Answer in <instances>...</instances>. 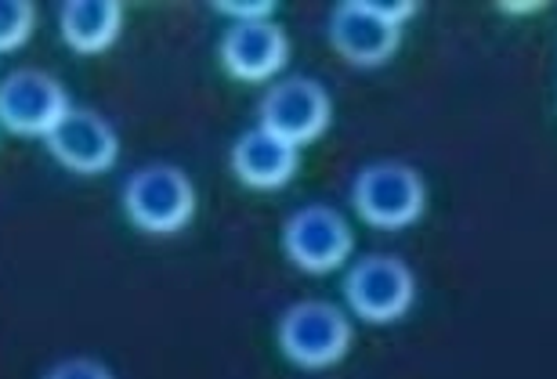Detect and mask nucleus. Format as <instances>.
I'll list each match as a JSON object with an SVG mask.
<instances>
[{
	"label": "nucleus",
	"mask_w": 557,
	"mask_h": 379,
	"mask_svg": "<svg viewBox=\"0 0 557 379\" xmlns=\"http://www.w3.org/2000/svg\"><path fill=\"white\" fill-rule=\"evenodd\" d=\"M351 206L370 228L398 231L417 225L428 206V188L423 177L406 163H370L355 174L351 185Z\"/></svg>",
	"instance_id": "1"
},
{
	"label": "nucleus",
	"mask_w": 557,
	"mask_h": 379,
	"mask_svg": "<svg viewBox=\"0 0 557 379\" xmlns=\"http://www.w3.org/2000/svg\"><path fill=\"white\" fill-rule=\"evenodd\" d=\"M124 214L138 231L174 236L196 214V188L185 170L171 163H149L127 177Z\"/></svg>",
	"instance_id": "2"
},
{
	"label": "nucleus",
	"mask_w": 557,
	"mask_h": 379,
	"mask_svg": "<svg viewBox=\"0 0 557 379\" xmlns=\"http://www.w3.org/2000/svg\"><path fill=\"white\" fill-rule=\"evenodd\" d=\"M278 348L300 369H326L351 351V321L326 300H305L278 321Z\"/></svg>",
	"instance_id": "3"
},
{
	"label": "nucleus",
	"mask_w": 557,
	"mask_h": 379,
	"mask_svg": "<svg viewBox=\"0 0 557 379\" xmlns=\"http://www.w3.org/2000/svg\"><path fill=\"white\" fill-rule=\"evenodd\" d=\"M70 109V94L51 73L15 70L0 80V127L18 138H48Z\"/></svg>",
	"instance_id": "4"
},
{
	"label": "nucleus",
	"mask_w": 557,
	"mask_h": 379,
	"mask_svg": "<svg viewBox=\"0 0 557 379\" xmlns=\"http://www.w3.org/2000/svg\"><path fill=\"white\" fill-rule=\"evenodd\" d=\"M344 296L351 311L366 321H395L413 307L417 278L406 261L387 253L362 256L344 278Z\"/></svg>",
	"instance_id": "5"
},
{
	"label": "nucleus",
	"mask_w": 557,
	"mask_h": 379,
	"mask_svg": "<svg viewBox=\"0 0 557 379\" xmlns=\"http://www.w3.org/2000/svg\"><path fill=\"white\" fill-rule=\"evenodd\" d=\"M330 116L333 105L326 87L308 80V76L278 80L261 98V127L275 134V138H283L286 144H294V149L315 141L330 127Z\"/></svg>",
	"instance_id": "6"
},
{
	"label": "nucleus",
	"mask_w": 557,
	"mask_h": 379,
	"mask_svg": "<svg viewBox=\"0 0 557 379\" xmlns=\"http://www.w3.org/2000/svg\"><path fill=\"white\" fill-rule=\"evenodd\" d=\"M283 250L300 271L326 275L348 261L355 250L351 225L330 206H305L283 225Z\"/></svg>",
	"instance_id": "7"
},
{
	"label": "nucleus",
	"mask_w": 557,
	"mask_h": 379,
	"mask_svg": "<svg viewBox=\"0 0 557 379\" xmlns=\"http://www.w3.org/2000/svg\"><path fill=\"white\" fill-rule=\"evenodd\" d=\"M44 141H48V152L62 170L84 177L113 170L120 155V138L113 124L106 116H98L95 109H70L62 124Z\"/></svg>",
	"instance_id": "8"
},
{
	"label": "nucleus",
	"mask_w": 557,
	"mask_h": 379,
	"mask_svg": "<svg viewBox=\"0 0 557 379\" xmlns=\"http://www.w3.org/2000/svg\"><path fill=\"white\" fill-rule=\"evenodd\" d=\"M330 43L351 65H381L403 43V26H392L370 8V0H344L330 15Z\"/></svg>",
	"instance_id": "9"
},
{
	"label": "nucleus",
	"mask_w": 557,
	"mask_h": 379,
	"mask_svg": "<svg viewBox=\"0 0 557 379\" xmlns=\"http://www.w3.org/2000/svg\"><path fill=\"white\" fill-rule=\"evenodd\" d=\"M289 59V43L278 22H236L221 37V65L243 84H261L283 70Z\"/></svg>",
	"instance_id": "10"
},
{
	"label": "nucleus",
	"mask_w": 557,
	"mask_h": 379,
	"mask_svg": "<svg viewBox=\"0 0 557 379\" xmlns=\"http://www.w3.org/2000/svg\"><path fill=\"white\" fill-rule=\"evenodd\" d=\"M300 166V155L294 144H286L283 138H275L264 127L247 130L243 138L232 144V174L239 177L247 188H283L286 181H294Z\"/></svg>",
	"instance_id": "11"
},
{
	"label": "nucleus",
	"mask_w": 557,
	"mask_h": 379,
	"mask_svg": "<svg viewBox=\"0 0 557 379\" xmlns=\"http://www.w3.org/2000/svg\"><path fill=\"white\" fill-rule=\"evenodd\" d=\"M124 29V8L116 0H65L59 11V33L76 54H102Z\"/></svg>",
	"instance_id": "12"
},
{
	"label": "nucleus",
	"mask_w": 557,
	"mask_h": 379,
	"mask_svg": "<svg viewBox=\"0 0 557 379\" xmlns=\"http://www.w3.org/2000/svg\"><path fill=\"white\" fill-rule=\"evenodd\" d=\"M37 8L29 0H0V54L18 51L33 37Z\"/></svg>",
	"instance_id": "13"
},
{
	"label": "nucleus",
	"mask_w": 557,
	"mask_h": 379,
	"mask_svg": "<svg viewBox=\"0 0 557 379\" xmlns=\"http://www.w3.org/2000/svg\"><path fill=\"white\" fill-rule=\"evenodd\" d=\"M44 379H113V372L106 369L102 362H91V358H73V362H62L44 376Z\"/></svg>",
	"instance_id": "14"
},
{
	"label": "nucleus",
	"mask_w": 557,
	"mask_h": 379,
	"mask_svg": "<svg viewBox=\"0 0 557 379\" xmlns=\"http://www.w3.org/2000/svg\"><path fill=\"white\" fill-rule=\"evenodd\" d=\"M214 8L221 15H232L236 22H261V18H272V11H275L272 0H253V4H247V0H218Z\"/></svg>",
	"instance_id": "15"
},
{
	"label": "nucleus",
	"mask_w": 557,
	"mask_h": 379,
	"mask_svg": "<svg viewBox=\"0 0 557 379\" xmlns=\"http://www.w3.org/2000/svg\"><path fill=\"white\" fill-rule=\"evenodd\" d=\"M370 8H373L384 22H392V26H403L406 18H413V15H417V4H413V0H370Z\"/></svg>",
	"instance_id": "16"
},
{
	"label": "nucleus",
	"mask_w": 557,
	"mask_h": 379,
	"mask_svg": "<svg viewBox=\"0 0 557 379\" xmlns=\"http://www.w3.org/2000/svg\"><path fill=\"white\" fill-rule=\"evenodd\" d=\"M504 11H510V15H532V11H540L543 4H536V0H525V4H499Z\"/></svg>",
	"instance_id": "17"
}]
</instances>
